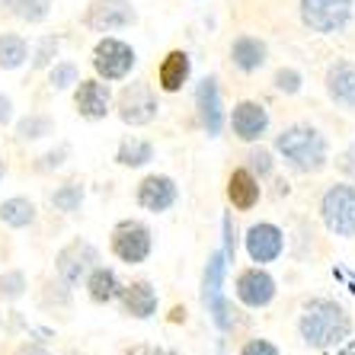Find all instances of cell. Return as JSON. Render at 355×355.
<instances>
[{"mask_svg": "<svg viewBox=\"0 0 355 355\" xmlns=\"http://www.w3.org/2000/svg\"><path fill=\"white\" fill-rule=\"evenodd\" d=\"M297 333L311 349H333L352 333V317L346 307L333 301V297H311L301 307L297 317Z\"/></svg>", "mask_w": 355, "mask_h": 355, "instance_id": "1", "label": "cell"}, {"mask_svg": "<svg viewBox=\"0 0 355 355\" xmlns=\"http://www.w3.org/2000/svg\"><path fill=\"white\" fill-rule=\"evenodd\" d=\"M275 150L282 160L297 173H320L330 164V141L317 132L314 125L295 122L275 138Z\"/></svg>", "mask_w": 355, "mask_h": 355, "instance_id": "2", "label": "cell"}, {"mask_svg": "<svg viewBox=\"0 0 355 355\" xmlns=\"http://www.w3.org/2000/svg\"><path fill=\"white\" fill-rule=\"evenodd\" d=\"M323 227L336 237H355V182H333L320 196Z\"/></svg>", "mask_w": 355, "mask_h": 355, "instance_id": "3", "label": "cell"}, {"mask_svg": "<svg viewBox=\"0 0 355 355\" xmlns=\"http://www.w3.org/2000/svg\"><path fill=\"white\" fill-rule=\"evenodd\" d=\"M135 64H138L135 49L125 39H116V35H103L96 42V49H93V71L106 83L125 80L135 71Z\"/></svg>", "mask_w": 355, "mask_h": 355, "instance_id": "4", "label": "cell"}, {"mask_svg": "<svg viewBox=\"0 0 355 355\" xmlns=\"http://www.w3.org/2000/svg\"><path fill=\"white\" fill-rule=\"evenodd\" d=\"M352 0H297V13H301V23L311 29V33L320 35H336L343 33L352 19Z\"/></svg>", "mask_w": 355, "mask_h": 355, "instance_id": "5", "label": "cell"}, {"mask_svg": "<svg viewBox=\"0 0 355 355\" xmlns=\"http://www.w3.org/2000/svg\"><path fill=\"white\" fill-rule=\"evenodd\" d=\"M109 250L112 257L122 259L128 266H138L150 257L154 250V237H150V227L144 221H135V218H125L112 227V240H109Z\"/></svg>", "mask_w": 355, "mask_h": 355, "instance_id": "6", "label": "cell"}, {"mask_svg": "<svg viewBox=\"0 0 355 355\" xmlns=\"http://www.w3.org/2000/svg\"><path fill=\"white\" fill-rule=\"evenodd\" d=\"M119 119L132 128H141V125H150L157 119L160 112V103H157V93L150 87L148 80H132L125 83V90L119 93Z\"/></svg>", "mask_w": 355, "mask_h": 355, "instance_id": "7", "label": "cell"}, {"mask_svg": "<svg viewBox=\"0 0 355 355\" xmlns=\"http://www.w3.org/2000/svg\"><path fill=\"white\" fill-rule=\"evenodd\" d=\"M224 253H211L208 257V266H205V282H202V301H205L208 314L215 320L218 330H231L234 327V317H231V301L224 297L221 285H224Z\"/></svg>", "mask_w": 355, "mask_h": 355, "instance_id": "8", "label": "cell"}, {"mask_svg": "<svg viewBox=\"0 0 355 355\" xmlns=\"http://www.w3.org/2000/svg\"><path fill=\"white\" fill-rule=\"evenodd\" d=\"M90 33H116L138 23V10L132 0H93L80 19Z\"/></svg>", "mask_w": 355, "mask_h": 355, "instance_id": "9", "label": "cell"}, {"mask_svg": "<svg viewBox=\"0 0 355 355\" xmlns=\"http://www.w3.org/2000/svg\"><path fill=\"white\" fill-rule=\"evenodd\" d=\"M96 263H99V250L93 243H87V240H74L55 257V272H58V282L64 288H74V285H80V279H87V272Z\"/></svg>", "mask_w": 355, "mask_h": 355, "instance_id": "10", "label": "cell"}, {"mask_svg": "<svg viewBox=\"0 0 355 355\" xmlns=\"http://www.w3.org/2000/svg\"><path fill=\"white\" fill-rule=\"evenodd\" d=\"M109 106H112L109 83H103L99 77L74 83V109H77V116L80 119H87V122H99V119L109 116Z\"/></svg>", "mask_w": 355, "mask_h": 355, "instance_id": "11", "label": "cell"}, {"mask_svg": "<svg viewBox=\"0 0 355 355\" xmlns=\"http://www.w3.org/2000/svg\"><path fill=\"white\" fill-rule=\"evenodd\" d=\"M243 247H247V257L253 259V263H272V259L282 257V250H285V237H282V231L275 227V224L269 221H259L253 224L247 231V237H243Z\"/></svg>", "mask_w": 355, "mask_h": 355, "instance_id": "12", "label": "cell"}, {"mask_svg": "<svg viewBox=\"0 0 355 355\" xmlns=\"http://www.w3.org/2000/svg\"><path fill=\"white\" fill-rule=\"evenodd\" d=\"M237 297L247 307H266L275 297V279L266 272L263 266H250L237 275Z\"/></svg>", "mask_w": 355, "mask_h": 355, "instance_id": "13", "label": "cell"}, {"mask_svg": "<svg viewBox=\"0 0 355 355\" xmlns=\"http://www.w3.org/2000/svg\"><path fill=\"white\" fill-rule=\"evenodd\" d=\"M196 109H198V122L208 132V138H218L224 128V109H221V87L218 77H205L196 90Z\"/></svg>", "mask_w": 355, "mask_h": 355, "instance_id": "14", "label": "cell"}, {"mask_svg": "<svg viewBox=\"0 0 355 355\" xmlns=\"http://www.w3.org/2000/svg\"><path fill=\"white\" fill-rule=\"evenodd\" d=\"M266 128H269V112H266L263 103L243 99V103H237V106H234V112H231V132L237 135L240 141L253 144V141H259L266 135Z\"/></svg>", "mask_w": 355, "mask_h": 355, "instance_id": "15", "label": "cell"}, {"mask_svg": "<svg viewBox=\"0 0 355 355\" xmlns=\"http://www.w3.org/2000/svg\"><path fill=\"white\" fill-rule=\"evenodd\" d=\"M176 196H180L176 182L170 180V176H164V173H154V176H148V180H141L138 192H135L138 205L144 208V211H154V215L166 211V208H173Z\"/></svg>", "mask_w": 355, "mask_h": 355, "instance_id": "16", "label": "cell"}, {"mask_svg": "<svg viewBox=\"0 0 355 355\" xmlns=\"http://www.w3.org/2000/svg\"><path fill=\"white\" fill-rule=\"evenodd\" d=\"M119 301H122V311L128 317H135V320H148V317L157 314V288L150 285L148 279H138V282H128V285H122V291H119Z\"/></svg>", "mask_w": 355, "mask_h": 355, "instance_id": "17", "label": "cell"}, {"mask_svg": "<svg viewBox=\"0 0 355 355\" xmlns=\"http://www.w3.org/2000/svg\"><path fill=\"white\" fill-rule=\"evenodd\" d=\"M323 87H327V96H330L336 106L355 112V64L352 61H333V64L327 67Z\"/></svg>", "mask_w": 355, "mask_h": 355, "instance_id": "18", "label": "cell"}, {"mask_svg": "<svg viewBox=\"0 0 355 355\" xmlns=\"http://www.w3.org/2000/svg\"><path fill=\"white\" fill-rule=\"evenodd\" d=\"M192 74V58L182 49L166 51L164 61L157 64V87L164 93H180Z\"/></svg>", "mask_w": 355, "mask_h": 355, "instance_id": "19", "label": "cell"}, {"mask_svg": "<svg viewBox=\"0 0 355 355\" xmlns=\"http://www.w3.org/2000/svg\"><path fill=\"white\" fill-rule=\"evenodd\" d=\"M263 196V186H259V176H253L247 166H240L227 176V202H231L237 211H250V208L259 202Z\"/></svg>", "mask_w": 355, "mask_h": 355, "instance_id": "20", "label": "cell"}, {"mask_svg": "<svg viewBox=\"0 0 355 355\" xmlns=\"http://www.w3.org/2000/svg\"><path fill=\"white\" fill-rule=\"evenodd\" d=\"M266 58H269V49H266V42L257 39V35H237L231 42V61L243 74H257L259 67L266 64Z\"/></svg>", "mask_w": 355, "mask_h": 355, "instance_id": "21", "label": "cell"}, {"mask_svg": "<svg viewBox=\"0 0 355 355\" xmlns=\"http://www.w3.org/2000/svg\"><path fill=\"white\" fill-rule=\"evenodd\" d=\"M122 291L119 285V275L106 266H93L90 272H87V295H90L93 304H112Z\"/></svg>", "mask_w": 355, "mask_h": 355, "instance_id": "22", "label": "cell"}, {"mask_svg": "<svg viewBox=\"0 0 355 355\" xmlns=\"http://www.w3.org/2000/svg\"><path fill=\"white\" fill-rule=\"evenodd\" d=\"M35 218H39V211H35V205L26 196H13L7 202H0V221L7 224V227H13V231L33 227Z\"/></svg>", "mask_w": 355, "mask_h": 355, "instance_id": "23", "label": "cell"}, {"mask_svg": "<svg viewBox=\"0 0 355 355\" xmlns=\"http://www.w3.org/2000/svg\"><path fill=\"white\" fill-rule=\"evenodd\" d=\"M29 61V42L17 33H0V71H17Z\"/></svg>", "mask_w": 355, "mask_h": 355, "instance_id": "24", "label": "cell"}, {"mask_svg": "<svg viewBox=\"0 0 355 355\" xmlns=\"http://www.w3.org/2000/svg\"><path fill=\"white\" fill-rule=\"evenodd\" d=\"M116 160L122 166H144L154 160V144L144 138H125L116 150Z\"/></svg>", "mask_w": 355, "mask_h": 355, "instance_id": "25", "label": "cell"}, {"mask_svg": "<svg viewBox=\"0 0 355 355\" xmlns=\"http://www.w3.org/2000/svg\"><path fill=\"white\" fill-rule=\"evenodd\" d=\"M55 135V119L45 116V112H29L26 119L17 122V138L19 141H42Z\"/></svg>", "mask_w": 355, "mask_h": 355, "instance_id": "26", "label": "cell"}, {"mask_svg": "<svg viewBox=\"0 0 355 355\" xmlns=\"http://www.w3.org/2000/svg\"><path fill=\"white\" fill-rule=\"evenodd\" d=\"M51 205L58 208V211H64V215L77 211V208L83 205V186L80 182H64V186H58V189L51 192Z\"/></svg>", "mask_w": 355, "mask_h": 355, "instance_id": "27", "label": "cell"}, {"mask_svg": "<svg viewBox=\"0 0 355 355\" xmlns=\"http://www.w3.org/2000/svg\"><path fill=\"white\" fill-rule=\"evenodd\" d=\"M10 3H13V13L23 23H42V19H49L55 0H10Z\"/></svg>", "mask_w": 355, "mask_h": 355, "instance_id": "28", "label": "cell"}, {"mask_svg": "<svg viewBox=\"0 0 355 355\" xmlns=\"http://www.w3.org/2000/svg\"><path fill=\"white\" fill-rule=\"evenodd\" d=\"M77 80H80V67L74 61H55L51 64V71H49L51 90H71Z\"/></svg>", "mask_w": 355, "mask_h": 355, "instance_id": "29", "label": "cell"}, {"mask_svg": "<svg viewBox=\"0 0 355 355\" xmlns=\"http://www.w3.org/2000/svg\"><path fill=\"white\" fill-rule=\"evenodd\" d=\"M58 49H61V39H58V35H45V39H39V45H35V51H33V67H35V71L55 64V58H58Z\"/></svg>", "mask_w": 355, "mask_h": 355, "instance_id": "30", "label": "cell"}, {"mask_svg": "<svg viewBox=\"0 0 355 355\" xmlns=\"http://www.w3.org/2000/svg\"><path fill=\"white\" fill-rule=\"evenodd\" d=\"M26 295V275L19 269H10V272L0 275V297L3 301H19Z\"/></svg>", "mask_w": 355, "mask_h": 355, "instance_id": "31", "label": "cell"}, {"mask_svg": "<svg viewBox=\"0 0 355 355\" xmlns=\"http://www.w3.org/2000/svg\"><path fill=\"white\" fill-rule=\"evenodd\" d=\"M275 90L285 93V96H295V93H301V87H304V77H301V71H295V67H279L272 77Z\"/></svg>", "mask_w": 355, "mask_h": 355, "instance_id": "32", "label": "cell"}, {"mask_svg": "<svg viewBox=\"0 0 355 355\" xmlns=\"http://www.w3.org/2000/svg\"><path fill=\"white\" fill-rule=\"evenodd\" d=\"M247 160H250L247 170H250L253 176H269V173H272V154H269L266 148L250 150V157H247Z\"/></svg>", "mask_w": 355, "mask_h": 355, "instance_id": "33", "label": "cell"}, {"mask_svg": "<svg viewBox=\"0 0 355 355\" xmlns=\"http://www.w3.org/2000/svg\"><path fill=\"white\" fill-rule=\"evenodd\" d=\"M224 259L227 263H234L237 259V231H234V221H231V215L224 218Z\"/></svg>", "mask_w": 355, "mask_h": 355, "instance_id": "34", "label": "cell"}, {"mask_svg": "<svg viewBox=\"0 0 355 355\" xmlns=\"http://www.w3.org/2000/svg\"><path fill=\"white\" fill-rule=\"evenodd\" d=\"M240 355H279V349L269 339H250V343H243Z\"/></svg>", "mask_w": 355, "mask_h": 355, "instance_id": "35", "label": "cell"}, {"mask_svg": "<svg viewBox=\"0 0 355 355\" xmlns=\"http://www.w3.org/2000/svg\"><path fill=\"white\" fill-rule=\"evenodd\" d=\"M336 166L349 176V180H355V144H349V148L339 154V157H336Z\"/></svg>", "mask_w": 355, "mask_h": 355, "instance_id": "36", "label": "cell"}, {"mask_svg": "<svg viewBox=\"0 0 355 355\" xmlns=\"http://www.w3.org/2000/svg\"><path fill=\"white\" fill-rule=\"evenodd\" d=\"M67 154H71V150H67L64 144H61V148L55 150V154H45V157H42L39 170H51V166H61V164H64V157H67Z\"/></svg>", "mask_w": 355, "mask_h": 355, "instance_id": "37", "label": "cell"}, {"mask_svg": "<svg viewBox=\"0 0 355 355\" xmlns=\"http://www.w3.org/2000/svg\"><path fill=\"white\" fill-rule=\"evenodd\" d=\"M13 122V99L7 93H0V128H7Z\"/></svg>", "mask_w": 355, "mask_h": 355, "instance_id": "38", "label": "cell"}, {"mask_svg": "<svg viewBox=\"0 0 355 355\" xmlns=\"http://www.w3.org/2000/svg\"><path fill=\"white\" fill-rule=\"evenodd\" d=\"M17 355H51L45 346H39V343H23V346L17 349Z\"/></svg>", "mask_w": 355, "mask_h": 355, "instance_id": "39", "label": "cell"}, {"mask_svg": "<svg viewBox=\"0 0 355 355\" xmlns=\"http://www.w3.org/2000/svg\"><path fill=\"white\" fill-rule=\"evenodd\" d=\"M128 355H180L173 349H154V346H141V349H132Z\"/></svg>", "mask_w": 355, "mask_h": 355, "instance_id": "40", "label": "cell"}, {"mask_svg": "<svg viewBox=\"0 0 355 355\" xmlns=\"http://www.w3.org/2000/svg\"><path fill=\"white\" fill-rule=\"evenodd\" d=\"M7 176V160H3V154H0V180Z\"/></svg>", "mask_w": 355, "mask_h": 355, "instance_id": "41", "label": "cell"}, {"mask_svg": "<svg viewBox=\"0 0 355 355\" xmlns=\"http://www.w3.org/2000/svg\"><path fill=\"white\" fill-rule=\"evenodd\" d=\"M0 327H3V317H0Z\"/></svg>", "mask_w": 355, "mask_h": 355, "instance_id": "42", "label": "cell"}]
</instances>
